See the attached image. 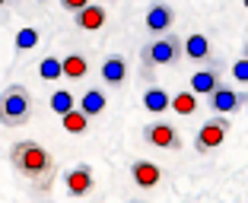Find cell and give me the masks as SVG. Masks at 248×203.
I'll return each mask as SVG.
<instances>
[{
  "label": "cell",
  "mask_w": 248,
  "mask_h": 203,
  "mask_svg": "<svg viewBox=\"0 0 248 203\" xmlns=\"http://www.w3.org/2000/svg\"><path fill=\"white\" fill-rule=\"evenodd\" d=\"M10 162H13V168L19 174H26V178H35V181L42 178V188L51 184L54 156L45 149L42 143H35V140H19V143L10 146Z\"/></svg>",
  "instance_id": "6da1fadb"
},
{
  "label": "cell",
  "mask_w": 248,
  "mask_h": 203,
  "mask_svg": "<svg viewBox=\"0 0 248 203\" xmlns=\"http://www.w3.org/2000/svg\"><path fill=\"white\" fill-rule=\"evenodd\" d=\"M182 58H185L182 35H175L172 29L162 32V35H153V42H146L143 48H140V64H143V70H146V80H153L156 67H178Z\"/></svg>",
  "instance_id": "7a4b0ae2"
},
{
  "label": "cell",
  "mask_w": 248,
  "mask_h": 203,
  "mask_svg": "<svg viewBox=\"0 0 248 203\" xmlns=\"http://www.w3.org/2000/svg\"><path fill=\"white\" fill-rule=\"evenodd\" d=\"M32 117V95L26 86L13 83V86L3 89L0 95V124L3 127H22V124Z\"/></svg>",
  "instance_id": "3957f363"
},
{
  "label": "cell",
  "mask_w": 248,
  "mask_h": 203,
  "mask_svg": "<svg viewBox=\"0 0 248 203\" xmlns=\"http://www.w3.org/2000/svg\"><path fill=\"white\" fill-rule=\"evenodd\" d=\"M140 140H143L150 149H166V152H178L185 146L178 127H172L169 121H150V124H143Z\"/></svg>",
  "instance_id": "277c9868"
},
{
  "label": "cell",
  "mask_w": 248,
  "mask_h": 203,
  "mask_svg": "<svg viewBox=\"0 0 248 203\" xmlns=\"http://www.w3.org/2000/svg\"><path fill=\"white\" fill-rule=\"evenodd\" d=\"M229 127H232V124H229L226 115H213L210 121H204V124H201V130H197V137H194V152H201V156L217 152L219 146L226 143Z\"/></svg>",
  "instance_id": "5b68a950"
},
{
  "label": "cell",
  "mask_w": 248,
  "mask_h": 203,
  "mask_svg": "<svg viewBox=\"0 0 248 203\" xmlns=\"http://www.w3.org/2000/svg\"><path fill=\"white\" fill-rule=\"evenodd\" d=\"M207 105H210L213 115H235V111H242L248 105V92L245 89L239 92L235 86H229V83L223 80L210 95H207Z\"/></svg>",
  "instance_id": "8992f818"
},
{
  "label": "cell",
  "mask_w": 248,
  "mask_h": 203,
  "mask_svg": "<svg viewBox=\"0 0 248 203\" xmlns=\"http://www.w3.org/2000/svg\"><path fill=\"white\" fill-rule=\"evenodd\" d=\"M219 83H223V60H219V58L217 60L207 58V64L191 76V92H194V95H210Z\"/></svg>",
  "instance_id": "52a82bcc"
},
{
  "label": "cell",
  "mask_w": 248,
  "mask_h": 203,
  "mask_svg": "<svg viewBox=\"0 0 248 203\" xmlns=\"http://www.w3.org/2000/svg\"><path fill=\"white\" fill-rule=\"evenodd\" d=\"M143 26L150 35H162V32H169L172 26H175V10L169 7V3H150V10H146L143 16Z\"/></svg>",
  "instance_id": "ba28073f"
},
{
  "label": "cell",
  "mask_w": 248,
  "mask_h": 203,
  "mask_svg": "<svg viewBox=\"0 0 248 203\" xmlns=\"http://www.w3.org/2000/svg\"><path fill=\"white\" fill-rule=\"evenodd\" d=\"M131 178H134V184H137L140 190H150V188H156L166 174H162V168L156 165V162H150V159H134L131 162Z\"/></svg>",
  "instance_id": "9c48e42d"
},
{
  "label": "cell",
  "mask_w": 248,
  "mask_h": 203,
  "mask_svg": "<svg viewBox=\"0 0 248 203\" xmlns=\"http://www.w3.org/2000/svg\"><path fill=\"white\" fill-rule=\"evenodd\" d=\"M93 184L95 181H93V168L89 165H77L64 174V188H67L70 197H86L89 190H93Z\"/></svg>",
  "instance_id": "30bf717a"
},
{
  "label": "cell",
  "mask_w": 248,
  "mask_h": 203,
  "mask_svg": "<svg viewBox=\"0 0 248 203\" xmlns=\"http://www.w3.org/2000/svg\"><path fill=\"white\" fill-rule=\"evenodd\" d=\"M73 19H77L80 29L95 32V29H102L105 22H108V10H105L102 3H86V7H80L77 13H73Z\"/></svg>",
  "instance_id": "8fae6325"
},
{
  "label": "cell",
  "mask_w": 248,
  "mask_h": 203,
  "mask_svg": "<svg viewBox=\"0 0 248 203\" xmlns=\"http://www.w3.org/2000/svg\"><path fill=\"white\" fill-rule=\"evenodd\" d=\"M102 83L105 86H124L127 83V58L121 54H111V58L102 60Z\"/></svg>",
  "instance_id": "7c38bea8"
},
{
  "label": "cell",
  "mask_w": 248,
  "mask_h": 203,
  "mask_svg": "<svg viewBox=\"0 0 248 203\" xmlns=\"http://www.w3.org/2000/svg\"><path fill=\"white\" fill-rule=\"evenodd\" d=\"M182 51H185V58H191V60H207L213 48L204 32H191L188 38H182Z\"/></svg>",
  "instance_id": "4fadbf2b"
},
{
  "label": "cell",
  "mask_w": 248,
  "mask_h": 203,
  "mask_svg": "<svg viewBox=\"0 0 248 203\" xmlns=\"http://www.w3.org/2000/svg\"><path fill=\"white\" fill-rule=\"evenodd\" d=\"M89 73V60L83 58L80 51H70V54H64V58H61V76H67V80H83V76H86Z\"/></svg>",
  "instance_id": "5bb4252c"
},
{
  "label": "cell",
  "mask_w": 248,
  "mask_h": 203,
  "mask_svg": "<svg viewBox=\"0 0 248 203\" xmlns=\"http://www.w3.org/2000/svg\"><path fill=\"white\" fill-rule=\"evenodd\" d=\"M169 99H172V95H169L162 86L150 83V86H146V92H143V108L153 111V115H162V111H169Z\"/></svg>",
  "instance_id": "9a60e30c"
},
{
  "label": "cell",
  "mask_w": 248,
  "mask_h": 203,
  "mask_svg": "<svg viewBox=\"0 0 248 203\" xmlns=\"http://www.w3.org/2000/svg\"><path fill=\"white\" fill-rule=\"evenodd\" d=\"M105 105H108V99H105L102 89H86V92H83V99H80V111L86 117H99L105 111Z\"/></svg>",
  "instance_id": "2e32d148"
},
{
  "label": "cell",
  "mask_w": 248,
  "mask_h": 203,
  "mask_svg": "<svg viewBox=\"0 0 248 203\" xmlns=\"http://www.w3.org/2000/svg\"><path fill=\"white\" fill-rule=\"evenodd\" d=\"M61 121H64V130L67 133H86V127H89V117L83 115L80 108L64 111V115H61Z\"/></svg>",
  "instance_id": "e0dca14e"
},
{
  "label": "cell",
  "mask_w": 248,
  "mask_h": 203,
  "mask_svg": "<svg viewBox=\"0 0 248 203\" xmlns=\"http://www.w3.org/2000/svg\"><path fill=\"white\" fill-rule=\"evenodd\" d=\"M169 108H175L178 115H194L197 111V95L191 92V89H185V92H178V95L169 99Z\"/></svg>",
  "instance_id": "ac0fdd59"
},
{
  "label": "cell",
  "mask_w": 248,
  "mask_h": 203,
  "mask_svg": "<svg viewBox=\"0 0 248 203\" xmlns=\"http://www.w3.org/2000/svg\"><path fill=\"white\" fill-rule=\"evenodd\" d=\"M77 108V99H73V92H67V89H58V92L51 95V111L54 115H64V111Z\"/></svg>",
  "instance_id": "d6986e66"
},
{
  "label": "cell",
  "mask_w": 248,
  "mask_h": 203,
  "mask_svg": "<svg viewBox=\"0 0 248 203\" xmlns=\"http://www.w3.org/2000/svg\"><path fill=\"white\" fill-rule=\"evenodd\" d=\"M38 76L42 80H61V58H45L42 64H38Z\"/></svg>",
  "instance_id": "ffe728a7"
},
{
  "label": "cell",
  "mask_w": 248,
  "mask_h": 203,
  "mask_svg": "<svg viewBox=\"0 0 248 203\" xmlns=\"http://www.w3.org/2000/svg\"><path fill=\"white\" fill-rule=\"evenodd\" d=\"M38 44V32L35 29H19L16 32V48L19 51H32Z\"/></svg>",
  "instance_id": "44dd1931"
},
{
  "label": "cell",
  "mask_w": 248,
  "mask_h": 203,
  "mask_svg": "<svg viewBox=\"0 0 248 203\" xmlns=\"http://www.w3.org/2000/svg\"><path fill=\"white\" fill-rule=\"evenodd\" d=\"M232 83L248 86V58H239V60L232 64Z\"/></svg>",
  "instance_id": "7402d4cb"
},
{
  "label": "cell",
  "mask_w": 248,
  "mask_h": 203,
  "mask_svg": "<svg viewBox=\"0 0 248 203\" xmlns=\"http://www.w3.org/2000/svg\"><path fill=\"white\" fill-rule=\"evenodd\" d=\"M86 3H89V0H61V7H64L67 13H77V10L86 7Z\"/></svg>",
  "instance_id": "603a6c76"
},
{
  "label": "cell",
  "mask_w": 248,
  "mask_h": 203,
  "mask_svg": "<svg viewBox=\"0 0 248 203\" xmlns=\"http://www.w3.org/2000/svg\"><path fill=\"white\" fill-rule=\"evenodd\" d=\"M245 58H248V42H245Z\"/></svg>",
  "instance_id": "cb8c5ba5"
},
{
  "label": "cell",
  "mask_w": 248,
  "mask_h": 203,
  "mask_svg": "<svg viewBox=\"0 0 248 203\" xmlns=\"http://www.w3.org/2000/svg\"><path fill=\"white\" fill-rule=\"evenodd\" d=\"M3 3H7V0H0V7H3Z\"/></svg>",
  "instance_id": "d4e9b609"
},
{
  "label": "cell",
  "mask_w": 248,
  "mask_h": 203,
  "mask_svg": "<svg viewBox=\"0 0 248 203\" xmlns=\"http://www.w3.org/2000/svg\"><path fill=\"white\" fill-rule=\"evenodd\" d=\"M245 10H248V0H245Z\"/></svg>",
  "instance_id": "484cf974"
},
{
  "label": "cell",
  "mask_w": 248,
  "mask_h": 203,
  "mask_svg": "<svg viewBox=\"0 0 248 203\" xmlns=\"http://www.w3.org/2000/svg\"><path fill=\"white\" fill-rule=\"evenodd\" d=\"M108 3H111V0H108Z\"/></svg>",
  "instance_id": "4316f807"
}]
</instances>
